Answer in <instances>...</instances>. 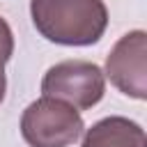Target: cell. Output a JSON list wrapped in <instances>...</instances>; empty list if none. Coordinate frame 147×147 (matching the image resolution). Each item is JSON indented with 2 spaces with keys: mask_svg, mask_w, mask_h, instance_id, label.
<instances>
[{
  "mask_svg": "<svg viewBox=\"0 0 147 147\" xmlns=\"http://www.w3.org/2000/svg\"><path fill=\"white\" fill-rule=\"evenodd\" d=\"M106 76L87 60H64L53 64L41 78V94L67 101L76 110H87L103 99Z\"/></svg>",
  "mask_w": 147,
  "mask_h": 147,
  "instance_id": "obj_3",
  "label": "cell"
},
{
  "mask_svg": "<svg viewBox=\"0 0 147 147\" xmlns=\"http://www.w3.org/2000/svg\"><path fill=\"white\" fill-rule=\"evenodd\" d=\"M85 122L67 101L41 96L21 117V136L30 147H69L83 136Z\"/></svg>",
  "mask_w": 147,
  "mask_h": 147,
  "instance_id": "obj_2",
  "label": "cell"
},
{
  "mask_svg": "<svg viewBox=\"0 0 147 147\" xmlns=\"http://www.w3.org/2000/svg\"><path fill=\"white\" fill-rule=\"evenodd\" d=\"M37 32L62 46H92L108 28L103 0H30Z\"/></svg>",
  "mask_w": 147,
  "mask_h": 147,
  "instance_id": "obj_1",
  "label": "cell"
},
{
  "mask_svg": "<svg viewBox=\"0 0 147 147\" xmlns=\"http://www.w3.org/2000/svg\"><path fill=\"white\" fill-rule=\"evenodd\" d=\"M80 147H147V136L138 122L110 115L94 122L85 131Z\"/></svg>",
  "mask_w": 147,
  "mask_h": 147,
  "instance_id": "obj_5",
  "label": "cell"
},
{
  "mask_svg": "<svg viewBox=\"0 0 147 147\" xmlns=\"http://www.w3.org/2000/svg\"><path fill=\"white\" fill-rule=\"evenodd\" d=\"M5 92H7V76H5V62H0V103L5 99Z\"/></svg>",
  "mask_w": 147,
  "mask_h": 147,
  "instance_id": "obj_7",
  "label": "cell"
},
{
  "mask_svg": "<svg viewBox=\"0 0 147 147\" xmlns=\"http://www.w3.org/2000/svg\"><path fill=\"white\" fill-rule=\"evenodd\" d=\"M110 83L126 96L142 101L147 96V34L131 30L117 39L106 57V74Z\"/></svg>",
  "mask_w": 147,
  "mask_h": 147,
  "instance_id": "obj_4",
  "label": "cell"
},
{
  "mask_svg": "<svg viewBox=\"0 0 147 147\" xmlns=\"http://www.w3.org/2000/svg\"><path fill=\"white\" fill-rule=\"evenodd\" d=\"M14 55V34H11V28L9 23L0 16V62H9Z\"/></svg>",
  "mask_w": 147,
  "mask_h": 147,
  "instance_id": "obj_6",
  "label": "cell"
}]
</instances>
